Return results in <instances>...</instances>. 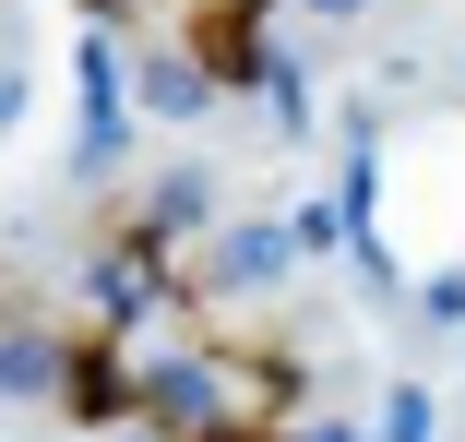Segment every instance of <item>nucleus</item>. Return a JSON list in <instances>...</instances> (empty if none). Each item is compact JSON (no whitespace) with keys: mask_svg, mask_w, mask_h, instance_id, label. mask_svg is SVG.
<instances>
[{"mask_svg":"<svg viewBox=\"0 0 465 442\" xmlns=\"http://www.w3.org/2000/svg\"><path fill=\"white\" fill-rule=\"evenodd\" d=\"M84 13L179 96H251L287 0H84Z\"/></svg>","mask_w":465,"mask_h":442,"instance_id":"f03ea898","label":"nucleus"},{"mask_svg":"<svg viewBox=\"0 0 465 442\" xmlns=\"http://www.w3.org/2000/svg\"><path fill=\"white\" fill-rule=\"evenodd\" d=\"M25 359L48 371L72 430L132 442H311V359L299 335L227 299L167 192L96 204L72 287L36 311Z\"/></svg>","mask_w":465,"mask_h":442,"instance_id":"f257e3e1","label":"nucleus"}]
</instances>
